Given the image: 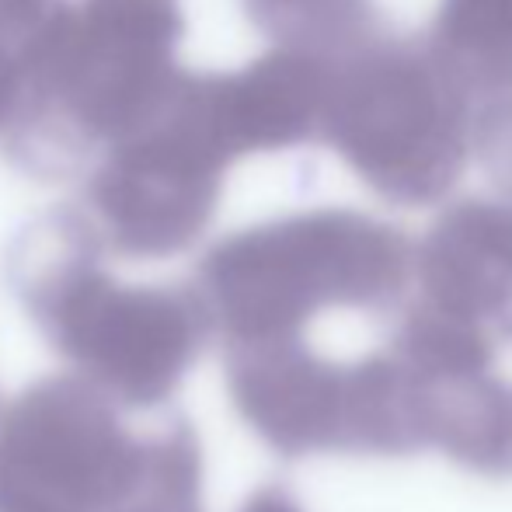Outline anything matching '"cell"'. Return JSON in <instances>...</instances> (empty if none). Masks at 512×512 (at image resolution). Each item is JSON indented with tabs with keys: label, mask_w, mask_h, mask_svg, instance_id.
Here are the masks:
<instances>
[{
	"label": "cell",
	"mask_w": 512,
	"mask_h": 512,
	"mask_svg": "<svg viewBox=\"0 0 512 512\" xmlns=\"http://www.w3.org/2000/svg\"><path fill=\"white\" fill-rule=\"evenodd\" d=\"M56 4L60 0H0V46L28 56Z\"/></svg>",
	"instance_id": "obj_15"
},
{
	"label": "cell",
	"mask_w": 512,
	"mask_h": 512,
	"mask_svg": "<svg viewBox=\"0 0 512 512\" xmlns=\"http://www.w3.org/2000/svg\"><path fill=\"white\" fill-rule=\"evenodd\" d=\"M21 67H25V56L14 53V49L0 46V133L11 122L14 105L21 95Z\"/></svg>",
	"instance_id": "obj_16"
},
{
	"label": "cell",
	"mask_w": 512,
	"mask_h": 512,
	"mask_svg": "<svg viewBox=\"0 0 512 512\" xmlns=\"http://www.w3.org/2000/svg\"><path fill=\"white\" fill-rule=\"evenodd\" d=\"M478 143L499 189L512 196V98L488 108L478 129Z\"/></svg>",
	"instance_id": "obj_14"
},
{
	"label": "cell",
	"mask_w": 512,
	"mask_h": 512,
	"mask_svg": "<svg viewBox=\"0 0 512 512\" xmlns=\"http://www.w3.org/2000/svg\"><path fill=\"white\" fill-rule=\"evenodd\" d=\"M178 0H60L21 67L4 147L21 171L70 178L140 133L178 81Z\"/></svg>",
	"instance_id": "obj_1"
},
{
	"label": "cell",
	"mask_w": 512,
	"mask_h": 512,
	"mask_svg": "<svg viewBox=\"0 0 512 512\" xmlns=\"http://www.w3.org/2000/svg\"><path fill=\"white\" fill-rule=\"evenodd\" d=\"M143 443L81 377L25 387L0 418V512H119Z\"/></svg>",
	"instance_id": "obj_6"
},
{
	"label": "cell",
	"mask_w": 512,
	"mask_h": 512,
	"mask_svg": "<svg viewBox=\"0 0 512 512\" xmlns=\"http://www.w3.org/2000/svg\"><path fill=\"white\" fill-rule=\"evenodd\" d=\"M119 512H203V450L185 418L143 443V467Z\"/></svg>",
	"instance_id": "obj_13"
},
{
	"label": "cell",
	"mask_w": 512,
	"mask_h": 512,
	"mask_svg": "<svg viewBox=\"0 0 512 512\" xmlns=\"http://www.w3.org/2000/svg\"><path fill=\"white\" fill-rule=\"evenodd\" d=\"M411 244L352 209H310L223 237L192 290L227 345L304 338L331 307H387L405 293Z\"/></svg>",
	"instance_id": "obj_3"
},
{
	"label": "cell",
	"mask_w": 512,
	"mask_h": 512,
	"mask_svg": "<svg viewBox=\"0 0 512 512\" xmlns=\"http://www.w3.org/2000/svg\"><path fill=\"white\" fill-rule=\"evenodd\" d=\"M227 154L206 119L199 74H178L157 115L98 157L84 216L105 248L168 258L203 237L220 203Z\"/></svg>",
	"instance_id": "obj_5"
},
{
	"label": "cell",
	"mask_w": 512,
	"mask_h": 512,
	"mask_svg": "<svg viewBox=\"0 0 512 512\" xmlns=\"http://www.w3.org/2000/svg\"><path fill=\"white\" fill-rule=\"evenodd\" d=\"M230 398L283 457L359 453L356 363L321 359L304 338L227 345Z\"/></svg>",
	"instance_id": "obj_7"
},
{
	"label": "cell",
	"mask_w": 512,
	"mask_h": 512,
	"mask_svg": "<svg viewBox=\"0 0 512 512\" xmlns=\"http://www.w3.org/2000/svg\"><path fill=\"white\" fill-rule=\"evenodd\" d=\"M328 63L272 49L237 74H203L206 112L230 161L283 150L321 129Z\"/></svg>",
	"instance_id": "obj_9"
},
{
	"label": "cell",
	"mask_w": 512,
	"mask_h": 512,
	"mask_svg": "<svg viewBox=\"0 0 512 512\" xmlns=\"http://www.w3.org/2000/svg\"><path fill=\"white\" fill-rule=\"evenodd\" d=\"M429 53L467 98L509 102L512 0H443Z\"/></svg>",
	"instance_id": "obj_11"
},
{
	"label": "cell",
	"mask_w": 512,
	"mask_h": 512,
	"mask_svg": "<svg viewBox=\"0 0 512 512\" xmlns=\"http://www.w3.org/2000/svg\"><path fill=\"white\" fill-rule=\"evenodd\" d=\"M422 304L512 338V206L467 199L446 209L411 255Z\"/></svg>",
	"instance_id": "obj_8"
},
{
	"label": "cell",
	"mask_w": 512,
	"mask_h": 512,
	"mask_svg": "<svg viewBox=\"0 0 512 512\" xmlns=\"http://www.w3.org/2000/svg\"><path fill=\"white\" fill-rule=\"evenodd\" d=\"M251 25L276 49L338 63L373 42L370 0H241Z\"/></svg>",
	"instance_id": "obj_12"
},
{
	"label": "cell",
	"mask_w": 512,
	"mask_h": 512,
	"mask_svg": "<svg viewBox=\"0 0 512 512\" xmlns=\"http://www.w3.org/2000/svg\"><path fill=\"white\" fill-rule=\"evenodd\" d=\"M84 209H53L14 241L7 276L46 342L102 398L154 408L178 391L213 335L192 286H122Z\"/></svg>",
	"instance_id": "obj_2"
},
{
	"label": "cell",
	"mask_w": 512,
	"mask_h": 512,
	"mask_svg": "<svg viewBox=\"0 0 512 512\" xmlns=\"http://www.w3.org/2000/svg\"><path fill=\"white\" fill-rule=\"evenodd\" d=\"M405 377V408L415 450L436 446L488 478H512V384L492 370H415Z\"/></svg>",
	"instance_id": "obj_10"
},
{
	"label": "cell",
	"mask_w": 512,
	"mask_h": 512,
	"mask_svg": "<svg viewBox=\"0 0 512 512\" xmlns=\"http://www.w3.org/2000/svg\"><path fill=\"white\" fill-rule=\"evenodd\" d=\"M241 512H300L297 502L283 492V488H262L244 502Z\"/></svg>",
	"instance_id": "obj_17"
},
{
	"label": "cell",
	"mask_w": 512,
	"mask_h": 512,
	"mask_svg": "<svg viewBox=\"0 0 512 512\" xmlns=\"http://www.w3.org/2000/svg\"><path fill=\"white\" fill-rule=\"evenodd\" d=\"M467 102L429 49L373 39L328 67L317 133L387 203L429 206L464 175Z\"/></svg>",
	"instance_id": "obj_4"
}]
</instances>
